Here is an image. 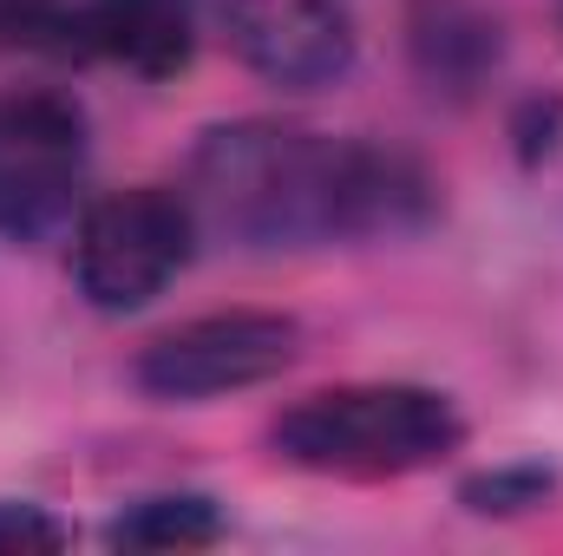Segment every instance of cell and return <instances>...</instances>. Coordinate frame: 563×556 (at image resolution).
Masks as SVG:
<instances>
[{"mask_svg":"<svg viewBox=\"0 0 563 556\" xmlns=\"http://www.w3.org/2000/svg\"><path fill=\"white\" fill-rule=\"evenodd\" d=\"M223 511L217 498L203 491H164V498H139L132 511L112 518L106 544L112 551H144V556H164V551H210L223 544Z\"/></svg>","mask_w":563,"mask_h":556,"instance_id":"obj_8","label":"cell"},{"mask_svg":"<svg viewBox=\"0 0 563 556\" xmlns=\"http://www.w3.org/2000/svg\"><path fill=\"white\" fill-rule=\"evenodd\" d=\"M276 452L301 471L328 478H407L459 452L465 419L445 393L374 380V387H328L269 425Z\"/></svg>","mask_w":563,"mask_h":556,"instance_id":"obj_2","label":"cell"},{"mask_svg":"<svg viewBox=\"0 0 563 556\" xmlns=\"http://www.w3.org/2000/svg\"><path fill=\"white\" fill-rule=\"evenodd\" d=\"M86 184V119L59 92L0 99V236L46 243L73 223Z\"/></svg>","mask_w":563,"mask_h":556,"instance_id":"obj_4","label":"cell"},{"mask_svg":"<svg viewBox=\"0 0 563 556\" xmlns=\"http://www.w3.org/2000/svg\"><path fill=\"white\" fill-rule=\"evenodd\" d=\"M413 46L426 79H452V86H472L485 79V66H498V26L459 0H439V20H420Z\"/></svg>","mask_w":563,"mask_h":556,"instance_id":"obj_9","label":"cell"},{"mask_svg":"<svg viewBox=\"0 0 563 556\" xmlns=\"http://www.w3.org/2000/svg\"><path fill=\"white\" fill-rule=\"evenodd\" d=\"M86 26L139 79H177L197 53V0H92Z\"/></svg>","mask_w":563,"mask_h":556,"instance_id":"obj_7","label":"cell"},{"mask_svg":"<svg viewBox=\"0 0 563 556\" xmlns=\"http://www.w3.org/2000/svg\"><path fill=\"white\" fill-rule=\"evenodd\" d=\"M190 210L236 249H314L420 230L432 216V184L400 151L243 119L203 132L190 157Z\"/></svg>","mask_w":563,"mask_h":556,"instance_id":"obj_1","label":"cell"},{"mask_svg":"<svg viewBox=\"0 0 563 556\" xmlns=\"http://www.w3.org/2000/svg\"><path fill=\"white\" fill-rule=\"evenodd\" d=\"M66 544H73V531L53 511L0 498V556H53V551H66Z\"/></svg>","mask_w":563,"mask_h":556,"instance_id":"obj_11","label":"cell"},{"mask_svg":"<svg viewBox=\"0 0 563 556\" xmlns=\"http://www.w3.org/2000/svg\"><path fill=\"white\" fill-rule=\"evenodd\" d=\"M558 498V471L551 465H498V471H478L459 485V504L478 511V518H518V511H538Z\"/></svg>","mask_w":563,"mask_h":556,"instance_id":"obj_10","label":"cell"},{"mask_svg":"<svg viewBox=\"0 0 563 556\" xmlns=\"http://www.w3.org/2000/svg\"><path fill=\"white\" fill-rule=\"evenodd\" d=\"M295 354H301V327L288 314L230 308V314H203V321L157 334L132 360V380L151 400H223V393L288 374Z\"/></svg>","mask_w":563,"mask_h":556,"instance_id":"obj_5","label":"cell"},{"mask_svg":"<svg viewBox=\"0 0 563 556\" xmlns=\"http://www.w3.org/2000/svg\"><path fill=\"white\" fill-rule=\"evenodd\" d=\"M558 13H563V0H558Z\"/></svg>","mask_w":563,"mask_h":556,"instance_id":"obj_13","label":"cell"},{"mask_svg":"<svg viewBox=\"0 0 563 556\" xmlns=\"http://www.w3.org/2000/svg\"><path fill=\"white\" fill-rule=\"evenodd\" d=\"M190 243H197L190 197H170L157 184L112 190V197L86 203L79 236H73L79 294L99 314H139L144 301H157L170 281L184 276Z\"/></svg>","mask_w":563,"mask_h":556,"instance_id":"obj_3","label":"cell"},{"mask_svg":"<svg viewBox=\"0 0 563 556\" xmlns=\"http://www.w3.org/2000/svg\"><path fill=\"white\" fill-rule=\"evenodd\" d=\"M53 33V0H0V46H40Z\"/></svg>","mask_w":563,"mask_h":556,"instance_id":"obj_12","label":"cell"},{"mask_svg":"<svg viewBox=\"0 0 563 556\" xmlns=\"http://www.w3.org/2000/svg\"><path fill=\"white\" fill-rule=\"evenodd\" d=\"M230 46L282 92H321L354 66V20L341 0H223Z\"/></svg>","mask_w":563,"mask_h":556,"instance_id":"obj_6","label":"cell"}]
</instances>
